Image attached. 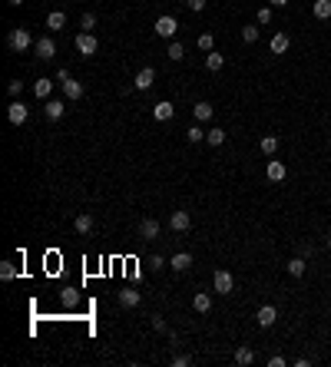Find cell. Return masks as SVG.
Listing matches in <instances>:
<instances>
[{
    "mask_svg": "<svg viewBox=\"0 0 331 367\" xmlns=\"http://www.w3.org/2000/svg\"><path fill=\"white\" fill-rule=\"evenodd\" d=\"M30 43H33V40H30V33H27V30H10V33H7V47L17 50V53H24Z\"/></svg>",
    "mask_w": 331,
    "mask_h": 367,
    "instance_id": "obj_1",
    "label": "cell"
},
{
    "mask_svg": "<svg viewBox=\"0 0 331 367\" xmlns=\"http://www.w3.org/2000/svg\"><path fill=\"white\" fill-rule=\"evenodd\" d=\"M73 47H76V53H80V56H93L100 43H96V37H93V33H80Z\"/></svg>",
    "mask_w": 331,
    "mask_h": 367,
    "instance_id": "obj_2",
    "label": "cell"
},
{
    "mask_svg": "<svg viewBox=\"0 0 331 367\" xmlns=\"http://www.w3.org/2000/svg\"><path fill=\"white\" fill-rule=\"evenodd\" d=\"M27 116H30V112H27V106H24V103H20V100H17V103H10V106H7V119H10V123H13V126H24V123H27Z\"/></svg>",
    "mask_w": 331,
    "mask_h": 367,
    "instance_id": "obj_3",
    "label": "cell"
},
{
    "mask_svg": "<svg viewBox=\"0 0 331 367\" xmlns=\"http://www.w3.org/2000/svg\"><path fill=\"white\" fill-rule=\"evenodd\" d=\"M212 285H215V291L219 294H232V285H235V281H232V271H215V278H212Z\"/></svg>",
    "mask_w": 331,
    "mask_h": 367,
    "instance_id": "obj_4",
    "label": "cell"
},
{
    "mask_svg": "<svg viewBox=\"0 0 331 367\" xmlns=\"http://www.w3.org/2000/svg\"><path fill=\"white\" fill-rule=\"evenodd\" d=\"M152 83H156V70H152V66H143V70L136 73V80H133V86H136V89H149Z\"/></svg>",
    "mask_w": 331,
    "mask_h": 367,
    "instance_id": "obj_5",
    "label": "cell"
},
{
    "mask_svg": "<svg viewBox=\"0 0 331 367\" xmlns=\"http://www.w3.org/2000/svg\"><path fill=\"white\" fill-rule=\"evenodd\" d=\"M63 83V93H67V100H83V83L80 80H73V76H67V80H60Z\"/></svg>",
    "mask_w": 331,
    "mask_h": 367,
    "instance_id": "obj_6",
    "label": "cell"
},
{
    "mask_svg": "<svg viewBox=\"0 0 331 367\" xmlns=\"http://www.w3.org/2000/svg\"><path fill=\"white\" fill-rule=\"evenodd\" d=\"M255 321H258V328H272V324L278 321V311L272 305H262V308H258V314H255Z\"/></svg>",
    "mask_w": 331,
    "mask_h": 367,
    "instance_id": "obj_7",
    "label": "cell"
},
{
    "mask_svg": "<svg viewBox=\"0 0 331 367\" xmlns=\"http://www.w3.org/2000/svg\"><path fill=\"white\" fill-rule=\"evenodd\" d=\"M175 30H179V24H175V17H169V13L156 20V33L159 37H175Z\"/></svg>",
    "mask_w": 331,
    "mask_h": 367,
    "instance_id": "obj_8",
    "label": "cell"
},
{
    "mask_svg": "<svg viewBox=\"0 0 331 367\" xmlns=\"http://www.w3.org/2000/svg\"><path fill=\"white\" fill-rule=\"evenodd\" d=\"M33 50H37L40 60H53V56H56V43H53L50 37H43V40H37V43H33Z\"/></svg>",
    "mask_w": 331,
    "mask_h": 367,
    "instance_id": "obj_9",
    "label": "cell"
},
{
    "mask_svg": "<svg viewBox=\"0 0 331 367\" xmlns=\"http://www.w3.org/2000/svg\"><path fill=\"white\" fill-rule=\"evenodd\" d=\"M169 225H172V232H189L192 218H189V212H172V215H169Z\"/></svg>",
    "mask_w": 331,
    "mask_h": 367,
    "instance_id": "obj_10",
    "label": "cell"
},
{
    "mask_svg": "<svg viewBox=\"0 0 331 367\" xmlns=\"http://www.w3.org/2000/svg\"><path fill=\"white\" fill-rule=\"evenodd\" d=\"M172 103H156L152 106V119H156V123H169V119H172Z\"/></svg>",
    "mask_w": 331,
    "mask_h": 367,
    "instance_id": "obj_11",
    "label": "cell"
},
{
    "mask_svg": "<svg viewBox=\"0 0 331 367\" xmlns=\"http://www.w3.org/2000/svg\"><path fill=\"white\" fill-rule=\"evenodd\" d=\"M139 301H143V294L133 291V288H123V291H119V305H123V308H136Z\"/></svg>",
    "mask_w": 331,
    "mask_h": 367,
    "instance_id": "obj_12",
    "label": "cell"
},
{
    "mask_svg": "<svg viewBox=\"0 0 331 367\" xmlns=\"http://www.w3.org/2000/svg\"><path fill=\"white\" fill-rule=\"evenodd\" d=\"M139 235L143 238H156L159 235V222L156 218H143V222H139Z\"/></svg>",
    "mask_w": 331,
    "mask_h": 367,
    "instance_id": "obj_13",
    "label": "cell"
},
{
    "mask_svg": "<svg viewBox=\"0 0 331 367\" xmlns=\"http://www.w3.org/2000/svg\"><path fill=\"white\" fill-rule=\"evenodd\" d=\"M192 308H195L199 314H209V311H212V298H209L206 291H199V294L192 298Z\"/></svg>",
    "mask_w": 331,
    "mask_h": 367,
    "instance_id": "obj_14",
    "label": "cell"
},
{
    "mask_svg": "<svg viewBox=\"0 0 331 367\" xmlns=\"http://www.w3.org/2000/svg\"><path fill=\"white\" fill-rule=\"evenodd\" d=\"M265 175H269L272 182H281V179H285V162L272 159V162H269V169H265Z\"/></svg>",
    "mask_w": 331,
    "mask_h": 367,
    "instance_id": "obj_15",
    "label": "cell"
},
{
    "mask_svg": "<svg viewBox=\"0 0 331 367\" xmlns=\"http://www.w3.org/2000/svg\"><path fill=\"white\" fill-rule=\"evenodd\" d=\"M252 361H255V351H252L249 344H242V348L235 351V364H238V367H249Z\"/></svg>",
    "mask_w": 331,
    "mask_h": 367,
    "instance_id": "obj_16",
    "label": "cell"
},
{
    "mask_svg": "<svg viewBox=\"0 0 331 367\" xmlns=\"http://www.w3.org/2000/svg\"><path fill=\"white\" fill-rule=\"evenodd\" d=\"M288 47H292V40H288V33H275L272 37V53H288Z\"/></svg>",
    "mask_w": 331,
    "mask_h": 367,
    "instance_id": "obj_17",
    "label": "cell"
},
{
    "mask_svg": "<svg viewBox=\"0 0 331 367\" xmlns=\"http://www.w3.org/2000/svg\"><path fill=\"white\" fill-rule=\"evenodd\" d=\"M33 93H37L40 100H50V93H53V80H47V76H43V80H37V83H33Z\"/></svg>",
    "mask_w": 331,
    "mask_h": 367,
    "instance_id": "obj_18",
    "label": "cell"
},
{
    "mask_svg": "<svg viewBox=\"0 0 331 367\" xmlns=\"http://www.w3.org/2000/svg\"><path fill=\"white\" fill-rule=\"evenodd\" d=\"M67 27V13L63 10H53L50 17H47V30H63Z\"/></svg>",
    "mask_w": 331,
    "mask_h": 367,
    "instance_id": "obj_19",
    "label": "cell"
},
{
    "mask_svg": "<svg viewBox=\"0 0 331 367\" xmlns=\"http://www.w3.org/2000/svg\"><path fill=\"white\" fill-rule=\"evenodd\" d=\"M63 109H67V106H63L60 100H47V106H43L47 119H60V116H63Z\"/></svg>",
    "mask_w": 331,
    "mask_h": 367,
    "instance_id": "obj_20",
    "label": "cell"
},
{
    "mask_svg": "<svg viewBox=\"0 0 331 367\" xmlns=\"http://www.w3.org/2000/svg\"><path fill=\"white\" fill-rule=\"evenodd\" d=\"M169 265H172L175 271H186V268H192V255H189V251H179V255H175Z\"/></svg>",
    "mask_w": 331,
    "mask_h": 367,
    "instance_id": "obj_21",
    "label": "cell"
},
{
    "mask_svg": "<svg viewBox=\"0 0 331 367\" xmlns=\"http://www.w3.org/2000/svg\"><path fill=\"white\" fill-rule=\"evenodd\" d=\"M305 268H308V262L305 258H292V262H288V274H292V278H301V274H305Z\"/></svg>",
    "mask_w": 331,
    "mask_h": 367,
    "instance_id": "obj_22",
    "label": "cell"
},
{
    "mask_svg": "<svg viewBox=\"0 0 331 367\" xmlns=\"http://www.w3.org/2000/svg\"><path fill=\"white\" fill-rule=\"evenodd\" d=\"M312 13H315L318 20H328V17H331V0H315Z\"/></svg>",
    "mask_w": 331,
    "mask_h": 367,
    "instance_id": "obj_23",
    "label": "cell"
},
{
    "mask_svg": "<svg viewBox=\"0 0 331 367\" xmlns=\"http://www.w3.org/2000/svg\"><path fill=\"white\" fill-rule=\"evenodd\" d=\"M222 66H225L222 53H206V70H209V73H219Z\"/></svg>",
    "mask_w": 331,
    "mask_h": 367,
    "instance_id": "obj_24",
    "label": "cell"
},
{
    "mask_svg": "<svg viewBox=\"0 0 331 367\" xmlns=\"http://www.w3.org/2000/svg\"><path fill=\"white\" fill-rule=\"evenodd\" d=\"M192 116L199 119V123H209V119H212V106H209V103H195Z\"/></svg>",
    "mask_w": 331,
    "mask_h": 367,
    "instance_id": "obj_25",
    "label": "cell"
},
{
    "mask_svg": "<svg viewBox=\"0 0 331 367\" xmlns=\"http://www.w3.org/2000/svg\"><path fill=\"white\" fill-rule=\"evenodd\" d=\"M73 228L80 232V235H86V232L93 228V218H90V215H76V218H73Z\"/></svg>",
    "mask_w": 331,
    "mask_h": 367,
    "instance_id": "obj_26",
    "label": "cell"
},
{
    "mask_svg": "<svg viewBox=\"0 0 331 367\" xmlns=\"http://www.w3.org/2000/svg\"><path fill=\"white\" fill-rule=\"evenodd\" d=\"M258 149H262L265 156H275V149H278V139H275V136H265L262 143H258Z\"/></svg>",
    "mask_w": 331,
    "mask_h": 367,
    "instance_id": "obj_27",
    "label": "cell"
},
{
    "mask_svg": "<svg viewBox=\"0 0 331 367\" xmlns=\"http://www.w3.org/2000/svg\"><path fill=\"white\" fill-rule=\"evenodd\" d=\"M206 143L209 146H222L225 143V129H209L206 132Z\"/></svg>",
    "mask_w": 331,
    "mask_h": 367,
    "instance_id": "obj_28",
    "label": "cell"
},
{
    "mask_svg": "<svg viewBox=\"0 0 331 367\" xmlns=\"http://www.w3.org/2000/svg\"><path fill=\"white\" fill-rule=\"evenodd\" d=\"M242 40H245V43H255V40H258V24L242 27Z\"/></svg>",
    "mask_w": 331,
    "mask_h": 367,
    "instance_id": "obj_29",
    "label": "cell"
},
{
    "mask_svg": "<svg viewBox=\"0 0 331 367\" xmlns=\"http://www.w3.org/2000/svg\"><path fill=\"white\" fill-rule=\"evenodd\" d=\"M186 139H189V143H202V139H206L202 126H189V129H186Z\"/></svg>",
    "mask_w": 331,
    "mask_h": 367,
    "instance_id": "obj_30",
    "label": "cell"
},
{
    "mask_svg": "<svg viewBox=\"0 0 331 367\" xmlns=\"http://www.w3.org/2000/svg\"><path fill=\"white\" fill-rule=\"evenodd\" d=\"M212 47H215V37H212V33H202V37H199V50L202 53H212Z\"/></svg>",
    "mask_w": 331,
    "mask_h": 367,
    "instance_id": "obj_31",
    "label": "cell"
},
{
    "mask_svg": "<svg viewBox=\"0 0 331 367\" xmlns=\"http://www.w3.org/2000/svg\"><path fill=\"white\" fill-rule=\"evenodd\" d=\"M166 56H169V60H182V56H186V47H182V43H169Z\"/></svg>",
    "mask_w": 331,
    "mask_h": 367,
    "instance_id": "obj_32",
    "label": "cell"
},
{
    "mask_svg": "<svg viewBox=\"0 0 331 367\" xmlns=\"http://www.w3.org/2000/svg\"><path fill=\"white\" fill-rule=\"evenodd\" d=\"M0 278H4V281H10V278H17V268H13L10 262H4V265H0Z\"/></svg>",
    "mask_w": 331,
    "mask_h": 367,
    "instance_id": "obj_33",
    "label": "cell"
},
{
    "mask_svg": "<svg viewBox=\"0 0 331 367\" xmlns=\"http://www.w3.org/2000/svg\"><path fill=\"white\" fill-rule=\"evenodd\" d=\"M80 27H83V33H90V30H93V27H96V17H93V13H83Z\"/></svg>",
    "mask_w": 331,
    "mask_h": 367,
    "instance_id": "obj_34",
    "label": "cell"
},
{
    "mask_svg": "<svg viewBox=\"0 0 331 367\" xmlns=\"http://www.w3.org/2000/svg\"><path fill=\"white\" fill-rule=\"evenodd\" d=\"M60 301H63V305H76V291H73V288H63V291H60Z\"/></svg>",
    "mask_w": 331,
    "mask_h": 367,
    "instance_id": "obj_35",
    "label": "cell"
},
{
    "mask_svg": "<svg viewBox=\"0 0 331 367\" xmlns=\"http://www.w3.org/2000/svg\"><path fill=\"white\" fill-rule=\"evenodd\" d=\"M7 89H10V96H20V93H24V80H10V86H7Z\"/></svg>",
    "mask_w": 331,
    "mask_h": 367,
    "instance_id": "obj_36",
    "label": "cell"
},
{
    "mask_svg": "<svg viewBox=\"0 0 331 367\" xmlns=\"http://www.w3.org/2000/svg\"><path fill=\"white\" fill-rule=\"evenodd\" d=\"M258 24H272V7H262V10H258Z\"/></svg>",
    "mask_w": 331,
    "mask_h": 367,
    "instance_id": "obj_37",
    "label": "cell"
},
{
    "mask_svg": "<svg viewBox=\"0 0 331 367\" xmlns=\"http://www.w3.org/2000/svg\"><path fill=\"white\" fill-rule=\"evenodd\" d=\"M172 364H175V367H189V364H192V361H189L186 354H175V357H172Z\"/></svg>",
    "mask_w": 331,
    "mask_h": 367,
    "instance_id": "obj_38",
    "label": "cell"
},
{
    "mask_svg": "<svg viewBox=\"0 0 331 367\" xmlns=\"http://www.w3.org/2000/svg\"><path fill=\"white\" fill-rule=\"evenodd\" d=\"M152 331H166V321L159 314H152Z\"/></svg>",
    "mask_w": 331,
    "mask_h": 367,
    "instance_id": "obj_39",
    "label": "cell"
},
{
    "mask_svg": "<svg viewBox=\"0 0 331 367\" xmlns=\"http://www.w3.org/2000/svg\"><path fill=\"white\" fill-rule=\"evenodd\" d=\"M189 7H192V10H206V0H186Z\"/></svg>",
    "mask_w": 331,
    "mask_h": 367,
    "instance_id": "obj_40",
    "label": "cell"
},
{
    "mask_svg": "<svg viewBox=\"0 0 331 367\" xmlns=\"http://www.w3.org/2000/svg\"><path fill=\"white\" fill-rule=\"evenodd\" d=\"M288 4V0H272V7H285Z\"/></svg>",
    "mask_w": 331,
    "mask_h": 367,
    "instance_id": "obj_41",
    "label": "cell"
},
{
    "mask_svg": "<svg viewBox=\"0 0 331 367\" xmlns=\"http://www.w3.org/2000/svg\"><path fill=\"white\" fill-rule=\"evenodd\" d=\"M7 4H13V7H20V4H27V0H7Z\"/></svg>",
    "mask_w": 331,
    "mask_h": 367,
    "instance_id": "obj_42",
    "label": "cell"
},
{
    "mask_svg": "<svg viewBox=\"0 0 331 367\" xmlns=\"http://www.w3.org/2000/svg\"><path fill=\"white\" fill-rule=\"evenodd\" d=\"M328 251H331V238H328Z\"/></svg>",
    "mask_w": 331,
    "mask_h": 367,
    "instance_id": "obj_43",
    "label": "cell"
}]
</instances>
